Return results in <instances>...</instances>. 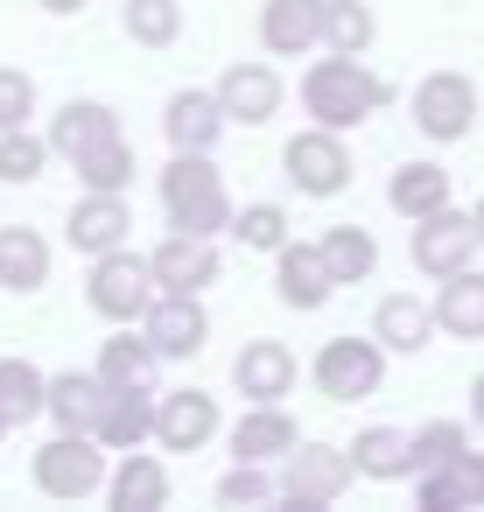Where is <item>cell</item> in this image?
I'll list each match as a JSON object with an SVG mask.
<instances>
[{
	"label": "cell",
	"instance_id": "74e56055",
	"mask_svg": "<svg viewBox=\"0 0 484 512\" xmlns=\"http://www.w3.org/2000/svg\"><path fill=\"white\" fill-rule=\"evenodd\" d=\"M470 435H463V421H421L414 435H407V456H414V477L421 470H442L456 449H463Z\"/></svg>",
	"mask_w": 484,
	"mask_h": 512
},
{
	"label": "cell",
	"instance_id": "e0dca14e",
	"mask_svg": "<svg viewBox=\"0 0 484 512\" xmlns=\"http://www.w3.org/2000/svg\"><path fill=\"white\" fill-rule=\"evenodd\" d=\"M274 295H281L288 309H323V302L337 295V281H330L316 239H281V246H274Z\"/></svg>",
	"mask_w": 484,
	"mask_h": 512
},
{
	"label": "cell",
	"instance_id": "7402d4cb",
	"mask_svg": "<svg viewBox=\"0 0 484 512\" xmlns=\"http://www.w3.org/2000/svg\"><path fill=\"white\" fill-rule=\"evenodd\" d=\"M295 351L288 344H274V337H253L239 358H232V386L246 393V400H288L295 393Z\"/></svg>",
	"mask_w": 484,
	"mask_h": 512
},
{
	"label": "cell",
	"instance_id": "8d00e7d4",
	"mask_svg": "<svg viewBox=\"0 0 484 512\" xmlns=\"http://www.w3.org/2000/svg\"><path fill=\"white\" fill-rule=\"evenodd\" d=\"M225 232H232L246 253H274V246L288 239V211H281V204H246V211L225 218Z\"/></svg>",
	"mask_w": 484,
	"mask_h": 512
},
{
	"label": "cell",
	"instance_id": "f546056e",
	"mask_svg": "<svg viewBox=\"0 0 484 512\" xmlns=\"http://www.w3.org/2000/svg\"><path fill=\"white\" fill-rule=\"evenodd\" d=\"M316 246H323V267H330L337 288H358V281L379 267V239H372L365 225H330Z\"/></svg>",
	"mask_w": 484,
	"mask_h": 512
},
{
	"label": "cell",
	"instance_id": "f1b7e54d",
	"mask_svg": "<svg viewBox=\"0 0 484 512\" xmlns=\"http://www.w3.org/2000/svg\"><path fill=\"white\" fill-rule=\"evenodd\" d=\"M106 386H155V372H162V351L134 330V323H120L106 344H99V365H92Z\"/></svg>",
	"mask_w": 484,
	"mask_h": 512
},
{
	"label": "cell",
	"instance_id": "30bf717a",
	"mask_svg": "<svg viewBox=\"0 0 484 512\" xmlns=\"http://www.w3.org/2000/svg\"><path fill=\"white\" fill-rule=\"evenodd\" d=\"M218 428H225V414H218V400H211L204 386L155 393V442H162L169 456H197Z\"/></svg>",
	"mask_w": 484,
	"mask_h": 512
},
{
	"label": "cell",
	"instance_id": "7a4b0ae2",
	"mask_svg": "<svg viewBox=\"0 0 484 512\" xmlns=\"http://www.w3.org/2000/svg\"><path fill=\"white\" fill-rule=\"evenodd\" d=\"M162 211H169V232H204V239H218L225 218H232V197H225L218 162L176 148L169 169H162Z\"/></svg>",
	"mask_w": 484,
	"mask_h": 512
},
{
	"label": "cell",
	"instance_id": "4fadbf2b",
	"mask_svg": "<svg viewBox=\"0 0 484 512\" xmlns=\"http://www.w3.org/2000/svg\"><path fill=\"white\" fill-rule=\"evenodd\" d=\"M148 267H155V288H169V295H204V288L218 281V239H204V232H169V239L148 253Z\"/></svg>",
	"mask_w": 484,
	"mask_h": 512
},
{
	"label": "cell",
	"instance_id": "ee69618b",
	"mask_svg": "<svg viewBox=\"0 0 484 512\" xmlns=\"http://www.w3.org/2000/svg\"><path fill=\"white\" fill-rule=\"evenodd\" d=\"M0 442H8V414H0Z\"/></svg>",
	"mask_w": 484,
	"mask_h": 512
},
{
	"label": "cell",
	"instance_id": "5bb4252c",
	"mask_svg": "<svg viewBox=\"0 0 484 512\" xmlns=\"http://www.w3.org/2000/svg\"><path fill=\"white\" fill-rule=\"evenodd\" d=\"M414 505L421 512H477L484 505V449H456L442 470H421L414 477Z\"/></svg>",
	"mask_w": 484,
	"mask_h": 512
},
{
	"label": "cell",
	"instance_id": "9a60e30c",
	"mask_svg": "<svg viewBox=\"0 0 484 512\" xmlns=\"http://www.w3.org/2000/svg\"><path fill=\"white\" fill-rule=\"evenodd\" d=\"M211 92H218V106H225V120H232V127H267V120L281 113V99H288L274 64H232Z\"/></svg>",
	"mask_w": 484,
	"mask_h": 512
},
{
	"label": "cell",
	"instance_id": "9c48e42d",
	"mask_svg": "<svg viewBox=\"0 0 484 512\" xmlns=\"http://www.w3.org/2000/svg\"><path fill=\"white\" fill-rule=\"evenodd\" d=\"M407 253H414V267H421L428 281H442V274H456V267H470V253H477V232H470V211H456V204H442V211H428V218H414V232H407Z\"/></svg>",
	"mask_w": 484,
	"mask_h": 512
},
{
	"label": "cell",
	"instance_id": "f35d334b",
	"mask_svg": "<svg viewBox=\"0 0 484 512\" xmlns=\"http://www.w3.org/2000/svg\"><path fill=\"white\" fill-rule=\"evenodd\" d=\"M274 498V477H267V463H232L225 477H218V505H267Z\"/></svg>",
	"mask_w": 484,
	"mask_h": 512
},
{
	"label": "cell",
	"instance_id": "3957f363",
	"mask_svg": "<svg viewBox=\"0 0 484 512\" xmlns=\"http://www.w3.org/2000/svg\"><path fill=\"white\" fill-rule=\"evenodd\" d=\"M36 491L43 498H64V505H78V498H92V491H106V470H113V456H106V442L99 435H85V428H57L43 449H36Z\"/></svg>",
	"mask_w": 484,
	"mask_h": 512
},
{
	"label": "cell",
	"instance_id": "1f68e13d",
	"mask_svg": "<svg viewBox=\"0 0 484 512\" xmlns=\"http://www.w3.org/2000/svg\"><path fill=\"white\" fill-rule=\"evenodd\" d=\"M43 386H50V372H36L29 358H0V414H8V428L43 414Z\"/></svg>",
	"mask_w": 484,
	"mask_h": 512
},
{
	"label": "cell",
	"instance_id": "ac0fdd59",
	"mask_svg": "<svg viewBox=\"0 0 484 512\" xmlns=\"http://www.w3.org/2000/svg\"><path fill=\"white\" fill-rule=\"evenodd\" d=\"M295 442H302V428L281 400H246V414L232 421V463H281Z\"/></svg>",
	"mask_w": 484,
	"mask_h": 512
},
{
	"label": "cell",
	"instance_id": "83f0119b",
	"mask_svg": "<svg viewBox=\"0 0 484 512\" xmlns=\"http://www.w3.org/2000/svg\"><path fill=\"white\" fill-rule=\"evenodd\" d=\"M372 337H379L386 351L414 358V351H428V344H435V309H428L421 295H386V302H379V316H372Z\"/></svg>",
	"mask_w": 484,
	"mask_h": 512
},
{
	"label": "cell",
	"instance_id": "d4e9b609",
	"mask_svg": "<svg viewBox=\"0 0 484 512\" xmlns=\"http://www.w3.org/2000/svg\"><path fill=\"white\" fill-rule=\"evenodd\" d=\"M386 204L414 225V218H428V211L456 204V183H449V169H442V162H400V169H393V183H386Z\"/></svg>",
	"mask_w": 484,
	"mask_h": 512
},
{
	"label": "cell",
	"instance_id": "d6986e66",
	"mask_svg": "<svg viewBox=\"0 0 484 512\" xmlns=\"http://www.w3.org/2000/svg\"><path fill=\"white\" fill-rule=\"evenodd\" d=\"M92 435L106 442V456L155 442V386H106V407H99Z\"/></svg>",
	"mask_w": 484,
	"mask_h": 512
},
{
	"label": "cell",
	"instance_id": "ffe728a7",
	"mask_svg": "<svg viewBox=\"0 0 484 512\" xmlns=\"http://www.w3.org/2000/svg\"><path fill=\"white\" fill-rule=\"evenodd\" d=\"M260 50L267 57L323 50V0H267V8H260Z\"/></svg>",
	"mask_w": 484,
	"mask_h": 512
},
{
	"label": "cell",
	"instance_id": "603a6c76",
	"mask_svg": "<svg viewBox=\"0 0 484 512\" xmlns=\"http://www.w3.org/2000/svg\"><path fill=\"white\" fill-rule=\"evenodd\" d=\"M106 505L113 512H162L169 505V470L141 449H120L113 470H106Z\"/></svg>",
	"mask_w": 484,
	"mask_h": 512
},
{
	"label": "cell",
	"instance_id": "7c38bea8",
	"mask_svg": "<svg viewBox=\"0 0 484 512\" xmlns=\"http://www.w3.org/2000/svg\"><path fill=\"white\" fill-rule=\"evenodd\" d=\"M141 337L162 351V358H197L204 337H211V316H204V295H155L141 309Z\"/></svg>",
	"mask_w": 484,
	"mask_h": 512
},
{
	"label": "cell",
	"instance_id": "4dcf8cb0",
	"mask_svg": "<svg viewBox=\"0 0 484 512\" xmlns=\"http://www.w3.org/2000/svg\"><path fill=\"white\" fill-rule=\"evenodd\" d=\"M351 470H358V477H372V484L414 477L407 435H400V428H358V442H351Z\"/></svg>",
	"mask_w": 484,
	"mask_h": 512
},
{
	"label": "cell",
	"instance_id": "cb8c5ba5",
	"mask_svg": "<svg viewBox=\"0 0 484 512\" xmlns=\"http://www.w3.org/2000/svg\"><path fill=\"white\" fill-rule=\"evenodd\" d=\"M428 309H435V330L477 344V337H484V267H456V274H442V288H435Z\"/></svg>",
	"mask_w": 484,
	"mask_h": 512
},
{
	"label": "cell",
	"instance_id": "7bdbcfd3",
	"mask_svg": "<svg viewBox=\"0 0 484 512\" xmlns=\"http://www.w3.org/2000/svg\"><path fill=\"white\" fill-rule=\"evenodd\" d=\"M470 232H477V246H484V197H477V211H470Z\"/></svg>",
	"mask_w": 484,
	"mask_h": 512
},
{
	"label": "cell",
	"instance_id": "8fae6325",
	"mask_svg": "<svg viewBox=\"0 0 484 512\" xmlns=\"http://www.w3.org/2000/svg\"><path fill=\"white\" fill-rule=\"evenodd\" d=\"M127 232H134L127 190H85V197L71 204V218H64V239H71V253H85V260L127 246Z\"/></svg>",
	"mask_w": 484,
	"mask_h": 512
},
{
	"label": "cell",
	"instance_id": "44dd1931",
	"mask_svg": "<svg viewBox=\"0 0 484 512\" xmlns=\"http://www.w3.org/2000/svg\"><path fill=\"white\" fill-rule=\"evenodd\" d=\"M113 134H120V113H113L106 99H64L57 120L43 127L50 155H64V162H78L85 148H99V141H113Z\"/></svg>",
	"mask_w": 484,
	"mask_h": 512
},
{
	"label": "cell",
	"instance_id": "836d02e7",
	"mask_svg": "<svg viewBox=\"0 0 484 512\" xmlns=\"http://www.w3.org/2000/svg\"><path fill=\"white\" fill-rule=\"evenodd\" d=\"M43 169H50V141L36 134V127H0V183H43Z\"/></svg>",
	"mask_w": 484,
	"mask_h": 512
},
{
	"label": "cell",
	"instance_id": "8992f818",
	"mask_svg": "<svg viewBox=\"0 0 484 512\" xmlns=\"http://www.w3.org/2000/svg\"><path fill=\"white\" fill-rule=\"evenodd\" d=\"M316 393L323 400H372L379 379H386V344L379 337H330L309 365Z\"/></svg>",
	"mask_w": 484,
	"mask_h": 512
},
{
	"label": "cell",
	"instance_id": "2e32d148",
	"mask_svg": "<svg viewBox=\"0 0 484 512\" xmlns=\"http://www.w3.org/2000/svg\"><path fill=\"white\" fill-rule=\"evenodd\" d=\"M225 106H218V92H204V85H183V92H169V106H162V134H169V148H190V155H211L218 141H225Z\"/></svg>",
	"mask_w": 484,
	"mask_h": 512
},
{
	"label": "cell",
	"instance_id": "ba28073f",
	"mask_svg": "<svg viewBox=\"0 0 484 512\" xmlns=\"http://www.w3.org/2000/svg\"><path fill=\"white\" fill-rule=\"evenodd\" d=\"M281 169H288V183H295L302 197H337V190L351 183V148H344L337 127H302V134L281 148Z\"/></svg>",
	"mask_w": 484,
	"mask_h": 512
},
{
	"label": "cell",
	"instance_id": "b9f144b4",
	"mask_svg": "<svg viewBox=\"0 0 484 512\" xmlns=\"http://www.w3.org/2000/svg\"><path fill=\"white\" fill-rule=\"evenodd\" d=\"M43 8H50V15H78V8H85V0H43Z\"/></svg>",
	"mask_w": 484,
	"mask_h": 512
},
{
	"label": "cell",
	"instance_id": "4316f807",
	"mask_svg": "<svg viewBox=\"0 0 484 512\" xmlns=\"http://www.w3.org/2000/svg\"><path fill=\"white\" fill-rule=\"evenodd\" d=\"M50 281V239L29 225H0V288L8 295H36Z\"/></svg>",
	"mask_w": 484,
	"mask_h": 512
},
{
	"label": "cell",
	"instance_id": "52a82bcc",
	"mask_svg": "<svg viewBox=\"0 0 484 512\" xmlns=\"http://www.w3.org/2000/svg\"><path fill=\"white\" fill-rule=\"evenodd\" d=\"M477 85H470V71H428L421 85H414V127L428 134V141H470V127H477Z\"/></svg>",
	"mask_w": 484,
	"mask_h": 512
},
{
	"label": "cell",
	"instance_id": "484cf974",
	"mask_svg": "<svg viewBox=\"0 0 484 512\" xmlns=\"http://www.w3.org/2000/svg\"><path fill=\"white\" fill-rule=\"evenodd\" d=\"M99 407H106V379L99 372H50V386H43V414L57 421V428H85L92 435V421H99Z\"/></svg>",
	"mask_w": 484,
	"mask_h": 512
},
{
	"label": "cell",
	"instance_id": "e575fe53",
	"mask_svg": "<svg viewBox=\"0 0 484 512\" xmlns=\"http://www.w3.org/2000/svg\"><path fill=\"white\" fill-rule=\"evenodd\" d=\"M127 36L141 43V50H169L176 36H183V0H127Z\"/></svg>",
	"mask_w": 484,
	"mask_h": 512
},
{
	"label": "cell",
	"instance_id": "277c9868",
	"mask_svg": "<svg viewBox=\"0 0 484 512\" xmlns=\"http://www.w3.org/2000/svg\"><path fill=\"white\" fill-rule=\"evenodd\" d=\"M351 449H337V442H295L288 456H281V477H274V498L281 505H337L344 491H351Z\"/></svg>",
	"mask_w": 484,
	"mask_h": 512
},
{
	"label": "cell",
	"instance_id": "d6a6232c",
	"mask_svg": "<svg viewBox=\"0 0 484 512\" xmlns=\"http://www.w3.org/2000/svg\"><path fill=\"white\" fill-rule=\"evenodd\" d=\"M379 36L365 0H323V50H344V57H365Z\"/></svg>",
	"mask_w": 484,
	"mask_h": 512
},
{
	"label": "cell",
	"instance_id": "ab89813d",
	"mask_svg": "<svg viewBox=\"0 0 484 512\" xmlns=\"http://www.w3.org/2000/svg\"><path fill=\"white\" fill-rule=\"evenodd\" d=\"M36 120V78L0 64V127H29Z\"/></svg>",
	"mask_w": 484,
	"mask_h": 512
},
{
	"label": "cell",
	"instance_id": "6da1fadb",
	"mask_svg": "<svg viewBox=\"0 0 484 512\" xmlns=\"http://www.w3.org/2000/svg\"><path fill=\"white\" fill-rule=\"evenodd\" d=\"M302 106H309V120H316V127L351 134V127H365V120L386 106V78H379L372 64H358V57L330 50L323 64H309V71H302Z\"/></svg>",
	"mask_w": 484,
	"mask_h": 512
},
{
	"label": "cell",
	"instance_id": "5b68a950",
	"mask_svg": "<svg viewBox=\"0 0 484 512\" xmlns=\"http://www.w3.org/2000/svg\"><path fill=\"white\" fill-rule=\"evenodd\" d=\"M155 295H162V288H155V267H148V253H134V246H113V253H99V260H92L85 302H92L106 323H141V309H148Z\"/></svg>",
	"mask_w": 484,
	"mask_h": 512
},
{
	"label": "cell",
	"instance_id": "d590c367",
	"mask_svg": "<svg viewBox=\"0 0 484 512\" xmlns=\"http://www.w3.org/2000/svg\"><path fill=\"white\" fill-rule=\"evenodd\" d=\"M71 169H78L85 190H127V183H134V148H127V134H113V141L85 148Z\"/></svg>",
	"mask_w": 484,
	"mask_h": 512
},
{
	"label": "cell",
	"instance_id": "60d3db41",
	"mask_svg": "<svg viewBox=\"0 0 484 512\" xmlns=\"http://www.w3.org/2000/svg\"><path fill=\"white\" fill-rule=\"evenodd\" d=\"M470 414H477V421H484V372H477V379H470Z\"/></svg>",
	"mask_w": 484,
	"mask_h": 512
}]
</instances>
